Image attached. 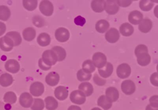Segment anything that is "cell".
Masks as SVG:
<instances>
[{"label": "cell", "instance_id": "obj_1", "mask_svg": "<svg viewBox=\"0 0 158 110\" xmlns=\"http://www.w3.org/2000/svg\"><path fill=\"white\" fill-rule=\"evenodd\" d=\"M58 61L57 56L52 50H47L43 53L39 61V67L44 71H48Z\"/></svg>", "mask_w": 158, "mask_h": 110}, {"label": "cell", "instance_id": "obj_2", "mask_svg": "<svg viewBox=\"0 0 158 110\" xmlns=\"http://www.w3.org/2000/svg\"><path fill=\"white\" fill-rule=\"evenodd\" d=\"M135 53L137 57V62L139 65L147 66L151 62V56L148 54V49L146 45H138L135 48Z\"/></svg>", "mask_w": 158, "mask_h": 110}, {"label": "cell", "instance_id": "obj_12", "mask_svg": "<svg viewBox=\"0 0 158 110\" xmlns=\"http://www.w3.org/2000/svg\"><path fill=\"white\" fill-rule=\"evenodd\" d=\"M5 68L9 73H16L19 71L20 65L19 62L16 60L12 59L8 60L6 62Z\"/></svg>", "mask_w": 158, "mask_h": 110}, {"label": "cell", "instance_id": "obj_50", "mask_svg": "<svg viewBox=\"0 0 158 110\" xmlns=\"http://www.w3.org/2000/svg\"><path fill=\"white\" fill-rule=\"evenodd\" d=\"M157 71L158 73V64L157 65Z\"/></svg>", "mask_w": 158, "mask_h": 110}, {"label": "cell", "instance_id": "obj_13", "mask_svg": "<svg viewBox=\"0 0 158 110\" xmlns=\"http://www.w3.org/2000/svg\"><path fill=\"white\" fill-rule=\"evenodd\" d=\"M119 37L120 35L118 31L114 28H110L105 35V38L107 41L111 43L117 42Z\"/></svg>", "mask_w": 158, "mask_h": 110}, {"label": "cell", "instance_id": "obj_37", "mask_svg": "<svg viewBox=\"0 0 158 110\" xmlns=\"http://www.w3.org/2000/svg\"><path fill=\"white\" fill-rule=\"evenodd\" d=\"M92 74L87 73L83 71L82 69H80L77 73V77L79 81H89L92 77Z\"/></svg>", "mask_w": 158, "mask_h": 110}, {"label": "cell", "instance_id": "obj_23", "mask_svg": "<svg viewBox=\"0 0 158 110\" xmlns=\"http://www.w3.org/2000/svg\"><path fill=\"white\" fill-rule=\"evenodd\" d=\"M51 38L50 35L46 33H42L37 38V42L41 47H46L51 43Z\"/></svg>", "mask_w": 158, "mask_h": 110}, {"label": "cell", "instance_id": "obj_5", "mask_svg": "<svg viewBox=\"0 0 158 110\" xmlns=\"http://www.w3.org/2000/svg\"><path fill=\"white\" fill-rule=\"evenodd\" d=\"M85 95L79 90L72 91L70 95V100L74 104L82 105L86 100Z\"/></svg>", "mask_w": 158, "mask_h": 110}, {"label": "cell", "instance_id": "obj_43", "mask_svg": "<svg viewBox=\"0 0 158 110\" xmlns=\"http://www.w3.org/2000/svg\"><path fill=\"white\" fill-rule=\"evenodd\" d=\"M150 80L152 85L158 87V73H155L152 74L150 77Z\"/></svg>", "mask_w": 158, "mask_h": 110}, {"label": "cell", "instance_id": "obj_31", "mask_svg": "<svg viewBox=\"0 0 158 110\" xmlns=\"http://www.w3.org/2000/svg\"><path fill=\"white\" fill-rule=\"evenodd\" d=\"M52 50L56 54L58 59V61H62L65 59L66 52L64 48L60 46H55L52 48Z\"/></svg>", "mask_w": 158, "mask_h": 110}, {"label": "cell", "instance_id": "obj_40", "mask_svg": "<svg viewBox=\"0 0 158 110\" xmlns=\"http://www.w3.org/2000/svg\"><path fill=\"white\" fill-rule=\"evenodd\" d=\"M94 82L98 86H103L106 84V80L102 79L98 77L97 74L95 73L94 75Z\"/></svg>", "mask_w": 158, "mask_h": 110}, {"label": "cell", "instance_id": "obj_34", "mask_svg": "<svg viewBox=\"0 0 158 110\" xmlns=\"http://www.w3.org/2000/svg\"><path fill=\"white\" fill-rule=\"evenodd\" d=\"M22 2L24 8L29 11L35 10L38 5V1L36 0H24Z\"/></svg>", "mask_w": 158, "mask_h": 110}, {"label": "cell", "instance_id": "obj_3", "mask_svg": "<svg viewBox=\"0 0 158 110\" xmlns=\"http://www.w3.org/2000/svg\"><path fill=\"white\" fill-rule=\"evenodd\" d=\"M93 62L95 67L101 69L106 64V57L102 53H95L93 56Z\"/></svg>", "mask_w": 158, "mask_h": 110}, {"label": "cell", "instance_id": "obj_27", "mask_svg": "<svg viewBox=\"0 0 158 110\" xmlns=\"http://www.w3.org/2000/svg\"><path fill=\"white\" fill-rule=\"evenodd\" d=\"M105 1L104 0H94L91 2V7L96 13H101L105 10Z\"/></svg>", "mask_w": 158, "mask_h": 110}, {"label": "cell", "instance_id": "obj_4", "mask_svg": "<svg viewBox=\"0 0 158 110\" xmlns=\"http://www.w3.org/2000/svg\"><path fill=\"white\" fill-rule=\"evenodd\" d=\"M39 8L42 14L46 16H50L53 13V5L51 2L48 0L41 1Z\"/></svg>", "mask_w": 158, "mask_h": 110}, {"label": "cell", "instance_id": "obj_48", "mask_svg": "<svg viewBox=\"0 0 158 110\" xmlns=\"http://www.w3.org/2000/svg\"><path fill=\"white\" fill-rule=\"evenodd\" d=\"M146 110H158V108H155L150 106V104L148 105L146 108Z\"/></svg>", "mask_w": 158, "mask_h": 110}, {"label": "cell", "instance_id": "obj_33", "mask_svg": "<svg viewBox=\"0 0 158 110\" xmlns=\"http://www.w3.org/2000/svg\"><path fill=\"white\" fill-rule=\"evenodd\" d=\"M11 16L10 9L6 6H0V20L7 21Z\"/></svg>", "mask_w": 158, "mask_h": 110}, {"label": "cell", "instance_id": "obj_10", "mask_svg": "<svg viewBox=\"0 0 158 110\" xmlns=\"http://www.w3.org/2000/svg\"><path fill=\"white\" fill-rule=\"evenodd\" d=\"M119 9L117 1L107 0L105 2V10L110 15H114L117 14Z\"/></svg>", "mask_w": 158, "mask_h": 110}, {"label": "cell", "instance_id": "obj_41", "mask_svg": "<svg viewBox=\"0 0 158 110\" xmlns=\"http://www.w3.org/2000/svg\"><path fill=\"white\" fill-rule=\"evenodd\" d=\"M150 105L155 108H158V96L155 95L152 96L149 99Z\"/></svg>", "mask_w": 158, "mask_h": 110}, {"label": "cell", "instance_id": "obj_20", "mask_svg": "<svg viewBox=\"0 0 158 110\" xmlns=\"http://www.w3.org/2000/svg\"><path fill=\"white\" fill-rule=\"evenodd\" d=\"M152 27L153 23L152 21L148 18H144L140 22L138 28L143 33H147L151 30Z\"/></svg>", "mask_w": 158, "mask_h": 110}, {"label": "cell", "instance_id": "obj_11", "mask_svg": "<svg viewBox=\"0 0 158 110\" xmlns=\"http://www.w3.org/2000/svg\"><path fill=\"white\" fill-rule=\"evenodd\" d=\"M14 46L13 41L6 35L0 38V49L3 51H10Z\"/></svg>", "mask_w": 158, "mask_h": 110}, {"label": "cell", "instance_id": "obj_18", "mask_svg": "<svg viewBox=\"0 0 158 110\" xmlns=\"http://www.w3.org/2000/svg\"><path fill=\"white\" fill-rule=\"evenodd\" d=\"M106 96L110 102H116L119 97V94L118 89L115 87H109L106 91Z\"/></svg>", "mask_w": 158, "mask_h": 110}, {"label": "cell", "instance_id": "obj_42", "mask_svg": "<svg viewBox=\"0 0 158 110\" xmlns=\"http://www.w3.org/2000/svg\"><path fill=\"white\" fill-rule=\"evenodd\" d=\"M74 22L77 26H83L86 22L85 18L81 16H78L74 19Z\"/></svg>", "mask_w": 158, "mask_h": 110}, {"label": "cell", "instance_id": "obj_19", "mask_svg": "<svg viewBox=\"0 0 158 110\" xmlns=\"http://www.w3.org/2000/svg\"><path fill=\"white\" fill-rule=\"evenodd\" d=\"M98 73L101 77L108 78L112 74L113 72V66L110 63L107 62L104 67L98 70Z\"/></svg>", "mask_w": 158, "mask_h": 110}, {"label": "cell", "instance_id": "obj_22", "mask_svg": "<svg viewBox=\"0 0 158 110\" xmlns=\"http://www.w3.org/2000/svg\"><path fill=\"white\" fill-rule=\"evenodd\" d=\"M78 88L79 90L82 91L86 97L91 96L94 92L93 85L90 83L87 82H85L80 84Z\"/></svg>", "mask_w": 158, "mask_h": 110}, {"label": "cell", "instance_id": "obj_29", "mask_svg": "<svg viewBox=\"0 0 158 110\" xmlns=\"http://www.w3.org/2000/svg\"><path fill=\"white\" fill-rule=\"evenodd\" d=\"M44 102L46 105V108L48 110H55L58 108V102L53 97L48 96L45 98Z\"/></svg>", "mask_w": 158, "mask_h": 110}, {"label": "cell", "instance_id": "obj_25", "mask_svg": "<svg viewBox=\"0 0 158 110\" xmlns=\"http://www.w3.org/2000/svg\"><path fill=\"white\" fill-rule=\"evenodd\" d=\"M110 27L109 23L105 19H101L97 22L95 29L98 32L104 33L106 32Z\"/></svg>", "mask_w": 158, "mask_h": 110}, {"label": "cell", "instance_id": "obj_32", "mask_svg": "<svg viewBox=\"0 0 158 110\" xmlns=\"http://www.w3.org/2000/svg\"><path fill=\"white\" fill-rule=\"evenodd\" d=\"M82 70L87 73L91 74L95 71V66L91 60H86L84 62L82 65Z\"/></svg>", "mask_w": 158, "mask_h": 110}, {"label": "cell", "instance_id": "obj_45", "mask_svg": "<svg viewBox=\"0 0 158 110\" xmlns=\"http://www.w3.org/2000/svg\"><path fill=\"white\" fill-rule=\"evenodd\" d=\"M6 30V26L3 22H0V36L3 35Z\"/></svg>", "mask_w": 158, "mask_h": 110}, {"label": "cell", "instance_id": "obj_44", "mask_svg": "<svg viewBox=\"0 0 158 110\" xmlns=\"http://www.w3.org/2000/svg\"><path fill=\"white\" fill-rule=\"evenodd\" d=\"M132 2V1H117L118 5L122 7H127L131 4Z\"/></svg>", "mask_w": 158, "mask_h": 110}, {"label": "cell", "instance_id": "obj_6", "mask_svg": "<svg viewBox=\"0 0 158 110\" xmlns=\"http://www.w3.org/2000/svg\"><path fill=\"white\" fill-rule=\"evenodd\" d=\"M131 67L126 63L120 65L117 69V75L121 79H125L129 77L131 75Z\"/></svg>", "mask_w": 158, "mask_h": 110}, {"label": "cell", "instance_id": "obj_28", "mask_svg": "<svg viewBox=\"0 0 158 110\" xmlns=\"http://www.w3.org/2000/svg\"><path fill=\"white\" fill-rule=\"evenodd\" d=\"M98 105L105 110H108L112 107V102H110L106 96H100L98 100Z\"/></svg>", "mask_w": 158, "mask_h": 110}, {"label": "cell", "instance_id": "obj_35", "mask_svg": "<svg viewBox=\"0 0 158 110\" xmlns=\"http://www.w3.org/2000/svg\"><path fill=\"white\" fill-rule=\"evenodd\" d=\"M3 100L7 104H15L16 102V95L14 92L8 91L5 94Z\"/></svg>", "mask_w": 158, "mask_h": 110}, {"label": "cell", "instance_id": "obj_16", "mask_svg": "<svg viewBox=\"0 0 158 110\" xmlns=\"http://www.w3.org/2000/svg\"><path fill=\"white\" fill-rule=\"evenodd\" d=\"M60 76L57 73L54 72L49 73L45 77V82L51 86H55L59 83Z\"/></svg>", "mask_w": 158, "mask_h": 110}, {"label": "cell", "instance_id": "obj_21", "mask_svg": "<svg viewBox=\"0 0 158 110\" xmlns=\"http://www.w3.org/2000/svg\"><path fill=\"white\" fill-rule=\"evenodd\" d=\"M120 32L124 37H130L133 34L134 29L128 23L123 24L119 28Z\"/></svg>", "mask_w": 158, "mask_h": 110}, {"label": "cell", "instance_id": "obj_14", "mask_svg": "<svg viewBox=\"0 0 158 110\" xmlns=\"http://www.w3.org/2000/svg\"><path fill=\"white\" fill-rule=\"evenodd\" d=\"M33 100L32 96L27 92L22 93L19 97V103L23 108H29L31 107Z\"/></svg>", "mask_w": 158, "mask_h": 110}, {"label": "cell", "instance_id": "obj_30", "mask_svg": "<svg viewBox=\"0 0 158 110\" xmlns=\"http://www.w3.org/2000/svg\"><path fill=\"white\" fill-rule=\"evenodd\" d=\"M6 35L13 41L15 46H19L22 42V38L20 34L17 31H10L6 33Z\"/></svg>", "mask_w": 158, "mask_h": 110}, {"label": "cell", "instance_id": "obj_15", "mask_svg": "<svg viewBox=\"0 0 158 110\" xmlns=\"http://www.w3.org/2000/svg\"><path fill=\"white\" fill-rule=\"evenodd\" d=\"M143 14L140 11L134 10L132 11L129 14L128 16V20L131 24L136 25L140 24L143 19Z\"/></svg>", "mask_w": 158, "mask_h": 110}, {"label": "cell", "instance_id": "obj_36", "mask_svg": "<svg viewBox=\"0 0 158 110\" xmlns=\"http://www.w3.org/2000/svg\"><path fill=\"white\" fill-rule=\"evenodd\" d=\"M154 6L153 1L150 0H142L139 2L140 8L144 11H149L153 8Z\"/></svg>", "mask_w": 158, "mask_h": 110}, {"label": "cell", "instance_id": "obj_46", "mask_svg": "<svg viewBox=\"0 0 158 110\" xmlns=\"http://www.w3.org/2000/svg\"><path fill=\"white\" fill-rule=\"evenodd\" d=\"M68 110H81V109L78 106L72 105V106H70L69 107Z\"/></svg>", "mask_w": 158, "mask_h": 110}, {"label": "cell", "instance_id": "obj_9", "mask_svg": "<svg viewBox=\"0 0 158 110\" xmlns=\"http://www.w3.org/2000/svg\"><path fill=\"white\" fill-rule=\"evenodd\" d=\"M44 88L43 84L40 82L32 83L30 88L31 94L35 97H39L42 95L44 92Z\"/></svg>", "mask_w": 158, "mask_h": 110}, {"label": "cell", "instance_id": "obj_24", "mask_svg": "<svg viewBox=\"0 0 158 110\" xmlns=\"http://www.w3.org/2000/svg\"><path fill=\"white\" fill-rule=\"evenodd\" d=\"M22 35L25 40L31 41L36 37V30L33 27L27 28L23 30Z\"/></svg>", "mask_w": 158, "mask_h": 110}, {"label": "cell", "instance_id": "obj_7", "mask_svg": "<svg viewBox=\"0 0 158 110\" xmlns=\"http://www.w3.org/2000/svg\"><path fill=\"white\" fill-rule=\"evenodd\" d=\"M55 35L56 39L61 42L67 41L70 37V33L68 29L64 27L59 28L56 29Z\"/></svg>", "mask_w": 158, "mask_h": 110}, {"label": "cell", "instance_id": "obj_49", "mask_svg": "<svg viewBox=\"0 0 158 110\" xmlns=\"http://www.w3.org/2000/svg\"><path fill=\"white\" fill-rule=\"evenodd\" d=\"M91 110H102L100 109L99 108H94L92 109Z\"/></svg>", "mask_w": 158, "mask_h": 110}, {"label": "cell", "instance_id": "obj_38", "mask_svg": "<svg viewBox=\"0 0 158 110\" xmlns=\"http://www.w3.org/2000/svg\"><path fill=\"white\" fill-rule=\"evenodd\" d=\"M44 108V102L41 99H35L33 104L31 106L32 110H43Z\"/></svg>", "mask_w": 158, "mask_h": 110}, {"label": "cell", "instance_id": "obj_39", "mask_svg": "<svg viewBox=\"0 0 158 110\" xmlns=\"http://www.w3.org/2000/svg\"><path fill=\"white\" fill-rule=\"evenodd\" d=\"M32 21L33 25L37 27L41 28L45 25V20L40 16H34L32 18Z\"/></svg>", "mask_w": 158, "mask_h": 110}, {"label": "cell", "instance_id": "obj_47", "mask_svg": "<svg viewBox=\"0 0 158 110\" xmlns=\"http://www.w3.org/2000/svg\"><path fill=\"white\" fill-rule=\"evenodd\" d=\"M154 13L155 16L158 18V5L156 6L154 9Z\"/></svg>", "mask_w": 158, "mask_h": 110}, {"label": "cell", "instance_id": "obj_26", "mask_svg": "<svg viewBox=\"0 0 158 110\" xmlns=\"http://www.w3.org/2000/svg\"><path fill=\"white\" fill-rule=\"evenodd\" d=\"M14 82L13 77L9 74L5 73L0 76V85L3 87H7Z\"/></svg>", "mask_w": 158, "mask_h": 110}, {"label": "cell", "instance_id": "obj_8", "mask_svg": "<svg viewBox=\"0 0 158 110\" xmlns=\"http://www.w3.org/2000/svg\"><path fill=\"white\" fill-rule=\"evenodd\" d=\"M121 89L124 94L130 96L135 92L136 86L135 83L131 80H126L122 83Z\"/></svg>", "mask_w": 158, "mask_h": 110}, {"label": "cell", "instance_id": "obj_17", "mask_svg": "<svg viewBox=\"0 0 158 110\" xmlns=\"http://www.w3.org/2000/svg\"><path fill=\"white\" fill-rule=\"evenodd\" d=\"M69 91L66 87L63 86L57 87L55 88L54 95L56 97L60 100L66 99L68 97Z\"/></svg>", "mask_w": 158, "mask_h": 110}]
</instances>
